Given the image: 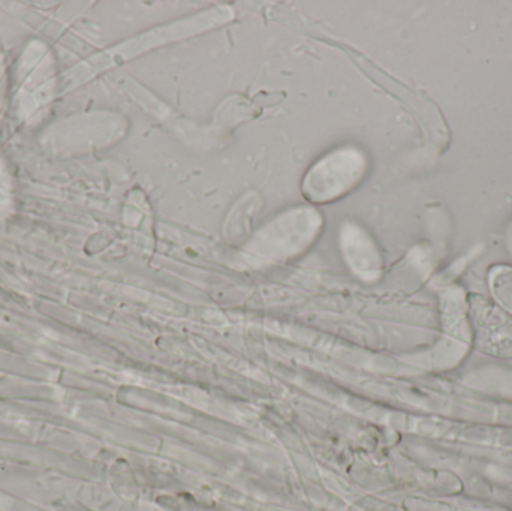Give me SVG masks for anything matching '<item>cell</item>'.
<instances>
[{"mask_svg": "<svg viewBox=\"0 0 512 511\" xmlns=\"http://www.w3.org/2000/svg\"><path fill=\"white\" fill-rule=\"evenodd\" d=\"M366 158L354 147L336 150L313 165L303 183V194L315 203H325L348 194L363 179Z\"/></svg>", "mask_w": 512, "mask_h": 511, "instance_id": "cell-1", "label": "cell"}, {"mask_svg": "<svg viewBox=\"0 0 512 511\" xmlns=\"http://www.w3.org/2000/svg\"><path fill=\"white\" fill-rule=\"evenodd\" d=\"M492 290L502 306L512 312V269L502 267L492 276Z\"/></svg>", "mask_w": 512, "mask_h": 511, "instance_id": "cell-2", "label": "cell"}]
</instances>
